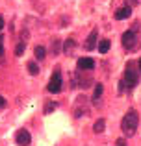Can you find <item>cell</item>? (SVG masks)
Masks as SVG:
<instances>
[{"mask_svg": "<svg viewBox=\"0 0 141 146\" xmlns=\"http://www.w3.org/2000/svg\"><path fill=\"white\" fill-rule=\"evenodd\" d=\"M138 126H139V117H138V113H136L134 109L128 111V113L123 117V122H121V129H123V133H124L126 137L136 135V131H138Z\"/></svg>", "mask_w": 141, "mask_h": 146, "instance_id": "obj_1", "label": "cell"}, {"mask_svg": "<svg viewBox=\"0 0 141 146\" xmlns=\"http://www.w3.org/2000/svg\"><path fill=\"white\" fill-rule=\"evenodd\" d=\"M124 85H126V89H134L136 85H138L139 82V70L134 67V63H128L126 70H124Z\"/></svg>", "mask_w": 141, "mask_h": 146, "instance_id": "obj_2", "label": "cell"}, {"mask_svg": "<svg viewBox=\"0 0 141 146\" xmlns=\"http://www.w3.org/2000/svg\"><path fill=\"white\" fill-rule=\"evenodd\" d=\"M61 87H63V78H61V72H59V68H56V72L52 74L50 82H48V93L58 94V93H61Z\"/></svg>", "mask_w": 141, "mask_h": 146, "instance_id": "obj_3", "label": "cell"}, {"mask_svg": "<svg viewBox=\"0 0 141 146\" xmlns=\"http://www.w3.org/2000/svg\"><path fill=\"white\" fill-rule=\"evenodd\" d=\"M123 46H124V50H128V52L138 46V35H136L134 30L124 32V35H123Z\"/></svg>", "mask_w": 141, "mask_h": 146, "instance_id": "obj_4", "label": "cell"}, {"mask_svg": "<svg viewBox=\"0 0 141 146\" xmlns=\"http://www.w3.org/2000/svg\"><path fill=\"white\" fill-rule=\"evenodd\" d=\"M15 143L19 146H28L32 143V135H30L28 129H19V131L15 133Z\"/></svg>", "mask_w": 141, "mask_h": 146, "instance_id": "obj_5", "label": "cell"}, {"mask_svg": "<svg viewBox=\"0 0 141 146\" xmlns=\"http://www.w3.org/2000/svg\"><path fill=\"white\" fill-rule=\"evenodd\" d=\"M76 65H78L80 70H93L95 68V61L91 59V57H80Z\"/></svg>", "mask_w": 141, "mask_h": 146, "instance_id": "obj_6", "label": "cell"}, {"mask_svg": "<svg viewBox=\"0 0 141 146\" xmlns=\"http://www.w3.org/2000/svg\"><path fill=\"white\" fill-rule=\"evenodd\" d=\"M130 15H132V7H128V6H123V7H119V9L115 11L117 21H124V19H128Z\"/></svg>", "mask_w": 141, "mask_h": 146, "instance_id": "obj_7", "label": "cell"}, {"mask_svg": "<svg viewBox=\"0 0 141 146\" xmlns=\"http://www.w3.org/2000/svg\"><path fill=\"white\" fill-rule=\"evenodd\" d=\"M97 33H98L97 30H93V32L89 33L86 44H84V46H86V50H95V48H97Z\"/></svg>", "mask_w": 141, "mask_h": 146, "instance_id": "obj_8", "label": "cell"}, {"mask_svg": "<svg viewBox=\"0 0 141 146\" xmlns=\"http://www.w3.org/2000/svg\"><path fill=\"white\" fill-rule=\"evenodd\" d=\"M74 48H76V43H74V39H67L65 43H63V52H65L67 56H71V54L74 52Z\"/></svg>", "mask_w": 141, "mask_h": 146, "instance_id": "obj_9", "label": "cell"}, {"mask_svg": "<svg viewBox=\"0 0 141 146\" xmlns=\"http://www.w3.org/2000/svg\"><path fill=\"white\" fill-rule=\"evenodd\" d=\"M104 128H106V120H104V118H98V120L93 124V131L95 133H102Z\"/></svg>", "mask_w": 141, "mask_h": 146, "instance_id": "obj_10", "label": "cell"}, {"mask_svg": "<svg viewBox=\"0 0 141 146\" xmlns=\"http://www.w3.org/2000/svg\"><path fill=\"white\" fill-rule=\"evenodd\" d=\"M108 50H110V41L108 39H102L100 43H98V52H100V54H106Z\"/></svg>", "mask_w": 141, "mask_h": 146, "instance_id": "obj_11", "label": "cell"}, {"mask_svg": "<svg viewBox=\"0 0 141 146\" xmlns=\"http://www.w3.org/2000/svg\"><path fill=\"white\" fill-rule=\"evenodd\" d=\"M102 91H104L102 83H97V87H95V93H93V102H97V100L102 96Z\"/></svg>", "mask_w": 141, "mask_h": 146, "instance_id": "obj_12", "label": "cell"}, {"mask_svg": "<svg viewBox=\"0 0 141 146\" xmlns=\"http://www.w3.org/2000/svg\"><path fill=\"white\" fill-rule=\"evenodd\" d=\"M33 54H35L37 59H45V56H47V50H45V46H35Z\"/></svg>", "mask_w": 141, "mask_h": 146, "instance_id": "obj_13", "label": "cell"}, {"mask_svg": "<svg viewBox=\"0 0 141 146\" xmlns=\"http://www.w3.org/2000/svg\"><path fill=\"white\" fill-rule=\"evenodd\" d=\"M28 72L33 76H37V72H39V67H37V63H33V61H30L28 63Z\"/></svg>", "mask_w": 141, "mask_h": 146, "instance_id": "obj_14", "label": "cell"}, {"mask_svg": "<svg viewBox=\"0 0 141 146\" xmlns=\"http://www.w3.org/2000/svg\"><path fill=\"white\" fill-rule=\"evenodd\" d=\"M24 50H26L24 43H19V44H17V48H15V56H22V54H24Z\"/></svg>", "mask_w": 141, "mask_h": 146, "instance_id": "obj_15", "label": "cell"}, {"mask_svg": "<svg viewBox=\"0 0 141 146\" xmlns=\"http://www.w3.org/2000/svg\"><path fill=\"white\" fill-rule=\"evenodd\" d=\"M56 106H58V104H56V102H52V104H47V107H45V113H50V111H54L56 109Z\"/></svg>", "mask_w": 141, "mask_h": 146, "instance_id": "obj_16", "label": "cell"}, {"mask_svg": "<svg viewBox=\"0 0 141 146\" xmlns=\"http://www.w3.org/2000/svg\"><path fill=\"white\" fill-rule=\"evenodd\" d=\"M52 52H54V54L59 52V41H54V48H52Z\"/></svg>", "mask_w": 141, "mask_h": 146, "instance_id": "obj_17", "label": "cell"}, {"mask_svg": "<svg viewBox=\"0 0 141 146\" xmlns=\"http://www.w3.org/2000/svg\"><path fill=\"white\" fill-rule=\"evenodd\" d=\"M4 106H6V100H4L2 96H0V109H2V107H4Z\"/></svg>", "mask_w": 141, "mask_h": 146, "instance_id": "obj_18", "label": "cell"}, {"mask_svg": "<svg viewBox=\"0 0 141 146\" xmlns=\"http://www.w3.org/2000/svg\"><path fill=\"white\" fill-rule=\"evenodd\" d=\"M2 28H4V19L0 17V32H2Z\"/></svg>", "mask_w": 141, "mask_h": 146, "instance_id": "obj_19", "label": "cell"}, {"mask_svg": "<svg viewBox=\"0 0 141 146\" xmlns=\"http://www.w3.org/2000/svg\"><path fill=\"white\" fill-rule=\"evenodd\" d=\"M138 70H139V74H141V59L138 61Z\"/></svg>", "mask_w": 141, "mask_h": 146, "instance_id": "obj_20", "label": "cell"}, {"mask_svg": "<svg viewBox=\"0 0 141 146\" xmlns=\"http://www.w3.org/2000/svg\"><path fill=\"white\" fill-rule=\"evenodd\" d=\"M4 54V46H2V43H0V56Z\"/></svg>", "mask_w": 141, "mask_h": 146, "instance_id": "obj_21", "label": "cell"}, {"mask_svg": "<svg viewBox=\"0 0 141 146\" xmlns=\"http://www.w3.org/2000/svg\"><path fill=\"white\" fill-rule=\"evenodd\" d=\"M119 146H121V144H119Z\"/></svg>", "mask_w": 141, "mask_h": 146, "instance_id": "obj_22", "label": "cell"}]
</instances>
